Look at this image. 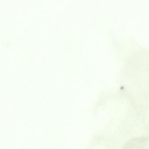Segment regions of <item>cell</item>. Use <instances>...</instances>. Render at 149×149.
Masks as SVG:
<instances>
[{
  "mask_svg": "<svg viewBox=\"0 0 149 149\" xmlns=\"http://www.w3.org/2000/svg\"><path fill=\"white\" fill-rule=\"evenodd\" d=\"M149 138L139 137L130 139L124 146L123 149H148Z\"/></svg>",
  "mask_w": 149,
  "mask_h": 149,
  "instance_id": "6da1fadb",
  "label": "cell"
}]
</instances>
